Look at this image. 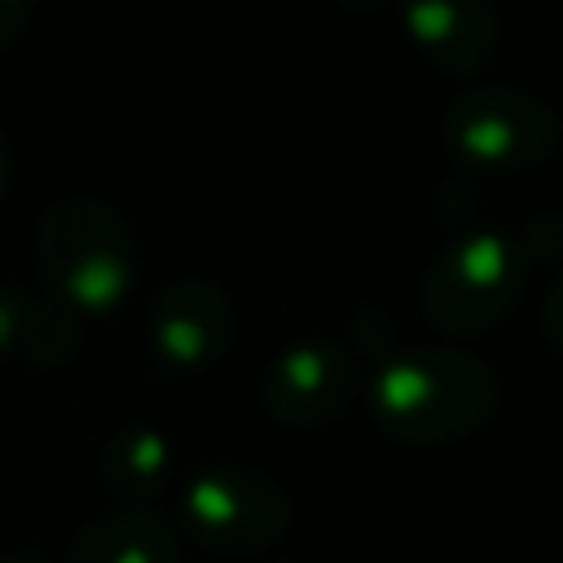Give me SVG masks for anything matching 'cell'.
<instances>
[{"label":"cell","mask_w":563,"mask_h":563,"mask_svg":"<svg viewBox=\"0 0 563 563\" xmlns=\"http://www.w3.org/2000/svg\"><path fill=\"white\" fill-rule=\"evenodd\" d=\"M497 378L462 352H409L378 369L369 405L387 435L409 444L457 440L493 413Z\"/></svg>","instance_id":"obj_1"},{"label":"cell","mask_w":563,"mask_h":563,"mask_svg":"<svg viewBox=\"0 0 563 563\" xmlns=\"http://www.w3.org/2000/svg\"><path fill=\"white\" fill-rule=\"evenodd\" d=\"M44 282L84 312H110L132 282L128 229L106 202L70 198L48 207L35 246Z\"/></svg>","instance_id":"obj_2"},{"label":"cell","mask_w":563,"mask_h":563,"mask_svg":"<svg viewBox=\"0 0 563 563\" xmlns=\"http://www.w3.org/2000/svg\"><path fill=\"white\" fill-rule=\"evenodd\" d=\"M519 277V246L497 233H475L435 255L422 282V308L449 334H479L515 303Z\"/></svg>","instance_id":"obj_3"},{"label":"cell","mask_w":563,"mask_h":563,"mask_svg":"<svg viewBox=\"0 0 563 563\" xmlns=\"http://www.w3.org/2000/svg\"><path fill=\"white\" fill-rule=\"evenodd\" d=\"M444 136L462 163L484 172H528L559 145V119L528 92L475 88L444 114Z\"/></svg>","instance_id":"obj_4"},{"label":"cell","mask_w":563,"mask_h":563,"mask_svg":"<svg viewBox=\"0 0 563 563\" xmlns=\"http://www.w3.org/2000/svg\"><path fill=\"white\" fill-rule=\"evenodd\" d=\"M286 497L268 475L229 466L207 471L185 493V523L207 550L251 554L282 537L286 528Z\"/></svg>","instance_id":"obj_5"},{"label":"cell","mask_w":563,"mask_h":563,"mask_svg":"<svg viewBox=\"0 0 563 563\" xmlns=\"http://www.w3.org/2000/svg\"><path fill=\"white\" fill-rule=\"evenodd\" d=\"M356 365L339 343H295L264 374V405L290 427H321L347 409Z\"/></svg>","instance_id":"obj_6"},{"label":"cell","mask_w":563,"mask_h":563,"mask_svg":"<svg viewBox=\"0 0 563 563\" xmlns=\"http://www.w3.org/2000/svg\"><path fill=\"white\" fill-rule=\"evenodd\" d=\"M409 40L444 70L466 75L488 62L497 44V4L493 0H396Z\"/></svg>","instance_id":"obj_7"},{"label":"cell","mask_w":563,"mask_h":563,"mask_svg":"<svg viewBox=\"0 0 563 563\" xmlns=\"http://www.w3.org/2000/svg\"><path fill=\"white\" fill-rule=\"evenodd\" d=\"M154 347L172 365H207L233 339V308L211 282H176L158 295L150 321Z\"/></svg>","instance_id":"obj_8"},{"label":"cell","mask_w":563,"mask_h":563,"mask_svg":"<svg viewBox=\"0 0 563 563\" xmlns=\"http://www.w3.org/2000/svg\"><path fill=\"white\" fill-rule=\"evenodd\" d=\"M66 563H176V537L150 510H114L75 537Z\"/></svg>","instance_id":"obj_9"},{"label":"cell","mask_w":563,"mask_h":563,"mask_svg":"<svg viewBox=\"0 0 563 563\" xmlns=\"http://www.w3.org/2000/svg\"><path fill=\"white\" fill-rule=\"evenodd\" d=\"M101 471H106V484H110L114 493H123V497H145V493H154V488L163 484V475H167V444H163L158 435H150V431H128V435H119V440L106 449Z\"/></svg>","instance_id":"obj_10"},{"label":"cell","mask_w":563,"mask_h":563,"mask_svg":"<svg viewBox=\"0 0 563 563\" xmlns=\"http://www.w3.org/2000/svg\"><path fill=\"white\" fill-rule=\"evenodd\" d=\"M31 317H35V303H31V299H22V295H0V352H22V356H26Z\"/></svg>","instance_id":"obj_11"},{"label":"cell","mask_w":563,"mask_h":563,"mask_svg":"<svg viewBox=\"0 0 563 563\" xmlns=\"http://www.w3.org/2000/svg\"><path fill=\"white\" fill-rule=\"evenodd\" d=\"M541 325H545V339L563 352V282H554V290L545 295V317H541Z\"/></svg>","instance_id":"obj_12"},{"label":"cell","mask_w":563,"mask_h":563,"mask_svg":"<svg viewBox=\"0 0 563 563\" xmlns=\"http://www.w3.org/2000/svg\"><path fill=\"white\" fill-rule=\"evenodd\" d=\"M22 22H26V0H0V48L18 40Z\"/></svg>","instance_id":"obj_13"},{"label":"cell","mask_w":563,"mask_h":563,"mask_svg":"<svg viewBox=\"0 0 563 563\" xmlns=\"http://www.w3.org/2000/svg\"><path fill=\"white\" fill-rule=\"evenodd\" d=\"M4 185H9V150L0 141V194H4Z\"/></svg>","instance_id":"obj_14"},{"label":"cell","mask_w":563,"mask_h":563,"mask_svg":"<svg viewBox=\"0 0 563 563\" xmlns=\"http://www.w3.org/2000/svg\"><path fill=\"white\" fill-rule=\"evenodd\" d=\"M334 4H343V9H369V4H383V0H334Z\"/></svg>","instance_id":"obj_15"},{"label":"cell","mask_w":563,"mask_h":563,"mask_svg":"<svg viewBox=\"0 0 563 563\" xmlns=\"http://www.w3.org/2000/svg\"><path fill=\"white\" fill-rule=\"evenodd\" d=\"M9 563H35V559H9Z\"/></svg>","instance_id":"obj_16"}]
</instances>
